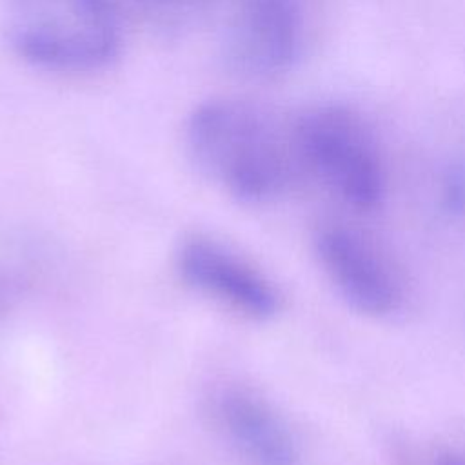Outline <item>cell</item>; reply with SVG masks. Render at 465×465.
<instances>
[{
	"label": "cell",
	"mask_w": 465,
	"mask_h": 465,
	"mask_svg": "<svg viewBox=\"0 0 465 465\" xmlns=\"http://www.w3.org/2000/svg\"><path fill=\"white\" fill-rule=\"evenodd\" d=\"M191 160L213 183L243 203H269L300 173L292 118L236 96H213L185 120Z\"/></svg>",
	"instance_id": "obj_1"
},
{
	"label": "cell",
	"mask_w": 465,
	"mask_h": 465,
	"mask_svg": "<svg viewBox=\"0 0 465 465\" xmlns=\"http://www.w3.org/2000/svg\"><path fill=\"white\" fill-rule=\"evenodd\" d=\"M314 252L334 291L358 314L385 318L401 309L405 285L400 271L358 229L340 222L320 225Z\"/></svg>",
	"instance_id": "obj_5"
},
{
	"label": "cell",
	"mask_w": 465,
	"mask_h": 465,
	"mask_svg": "<svg viewBox=\"0 0 465 465\" xmlns=\"http://www.w3.org/2000/svg\"><path fill=\"white\" fill-rule=\"evenodd\" d=\"M440 200L445 211L452 214L465 213V162L450 163L440 183Z\"/></svg>",
	"instance_id": "obj_8"
},
{
	"label": "cell",
	"mask_w": 465,
	"mask_h": 465,
	"mask_svg": "<svg viewBox=\"0 0 465 465\" xmlns=\"http://www.w3.org/2000/svg\"><path fill=\"white\" fill-rule=\"evenodd\" d=\"M209 414L225 443L249 465H298L294 432L276 407L251 387L223 383L211 392Z\"/></svg>",
	"instance_id": "obj_7"
},
{
	"label": "cell",
	"mask_w": 465,
	"mask_h": 465,
	"mask_svg": "<svg viewBox=\"0 0 465 465\" xmlns=\"http://www.w3.org/2000/svg\"><path fill=\"white\" fill-rule=\"evenodd\" d=\"M2 27L11 49L45 71H100L122 47L113 0H4Z\"/></svg>",
	"instance_id": "obj_2"
},
{
	"label": "cell",
	"mask_w": 465,
	"mask_h": 465,
	"mask_svg": "<svg viewBox=\"0 0 465 465\" xmlns=\"http://www.w3.org/2000/svg\"><path fill=\"white\" fill-rule=\"evenodd\" d=\"M220 62L240 78L274 80L298 62L303 45L300 0H196Z\"/></svg>",
	"instance_id": "obj_4"
},
{
	"label": "cell",
	"mask_w": 465,
	"mask_h": 465,
	"mask_svg": "<svg viewBox=\"0 0 465 465\" xmlns=\"http://www.w3.org/2000/svg\"><path fill=\"white\" fill-rule=\"evenodd\" d=\"M300 171L340 202L369 213L387 193L385 163L369 122L345 104H318L292 118Z\"/></svg>",
	"instance_id": "obj_3"
},
{
	"label": "cell",
	"mask_w": 465,
	"mask_h": 465,
	"mask_svg": "<svg viewBox=\"0 0 465 465\" xmlns=\"http://www.w3.org/2000/svg\"><path fill=\"white\" fill-rule=\"evenodd\" d=\"M434 465H465L463 450H443L436 456Z\"/></svg>",
	"instance_id": "obj_10"
},
{
	"label": "cell",
	"mask_w": 465,
	"mask_h": 465,
	"mask_svg": "<svg viewBox=\"0 0 465 465\" xmlns=\"http://www.w3.org/2000/svg\"><path fill=\"white\" fill-rule=\"evenodd\" d=\"M174 262L189 287L245 318L263 322L280 311L276 285L249 260L211 236L193 234L182 240Z\"/></svg>",
	"instance_id": "obj_6"
},
{
	"label": "cell",
	"mask_w": 465,
	"mask_h": 465,
	"mask_svg": "<svg viewBox=\"0 0 465 465\" xmlns=\"http://www.w3.org/2000/svg\"><path fill=\"white\" fill-rule=\"evenodd\" d=\"M143 13L163 22H176L180 18L196 15V0H131Z\"/></svg>",
	"instance_id": "obj_9"
}]
</instances>
